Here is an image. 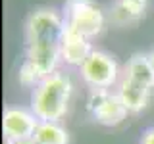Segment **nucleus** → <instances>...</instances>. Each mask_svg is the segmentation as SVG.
Returning <instances> with one entry per match:
<instances>
[{
	"label": "nucleus",
	"instance_id": "9b49d317",
	"mask_svg": "<svg viewBox=\"0 0 154 144\" xmlns=\"http://www.w3.org/2000/svg\"><path fill=\"white\" fill-rule=\"evenodd\" d=\"M122 75L127 79L135 81V83L146 86V88L154 90V67L150 62V56L144 54V52H137L125 62Z\"/></svg>",
	"mask_w": 154,
	"mask_h": 144
},
{
	"label": "nucleus",
	"instance_id": "423d86ee",
	"mask_svg": "<svg viewBox=\"0 0 154 144\" xmlns=\"http://www.w3.org/2000/svg\"><path fill=\"white\" fill-rule=\"evenodd\" d=\"M87 110L93 119L106 127H116L127 117V110L116 90L110 88H91L87 98Z\"/></svg>",
	"mask_w": 154,
	"mask_h": 144
},
{
	"label": "nucleus",
	"instance_id": "f8f14e48",
	"mask_svg": "<svg viewBox=\"0 0 154 144\" xmlns=\"http://www.w3.org/2000/svg\"><path fill=\"white\" fill-rule=\"evenodd\" d=\"M33 140L37 144H69V133L60 121H41Z\"/></svg>",
	"mask_w": 154,
	"mask_h": 144
},
{
	"label": "nucleus",
	"instance_id": "39448f33",
	"mask_svg": "<svg viewBox=\"0 0 154 144\" xmlns=\"http://www.w3.org/2000/svg\"><path fill=\"white\" fill-rule=\"evenodd\" d=\"M64 16L54 8H35L25 19L23 38L31 42H60L64 35Z\"/></svg>",
	"mask_w": 154,
	"mask_h": 144
},
{
	"label": "nucleus",
	"instance_id": "6e6552de",
	"mask_svg": "<svg viewBox=\"0 0 154 144\" xmlns=\"http://www.w3.org/2000/svg\"><path fill=\"white\" fill-rule=\"evenodd\" d=\"M93 42L79 33L71 31V29H64V35L60 40V52H62V62L73 67H81V64L91 56L93 52Z\"/></svg>",
	"mask_w": 154,
	"mask_h": 144
},
{
	"label": "nucleus",
	"instance_id": "2eb2a0df",
	"mask_svg": "<svg viewBox=\"0 0 154 144\" xmlns=\"http://www.w3.org/2000/svg\"><path fill=\"white\" fill-rule=\"evenodd\" d=\"M148 56H150V62H152V67H154V48H152V50H150V52H148Z\"/></svg>",
	"mask_w": 154,
	"mask_h": 144
},
{
	"label": "nucleus",
	"instance_id": "f257e3e1",
	"mask_svg": "<svg viewBox=\"0 0 154 144\" xmlns=\"http://www.w3.org/2000/svg\"><path fill=\"white\" fill-rule=\"evenodd\" d=\"M73 85L69 75L64 71H54L42 79L31 92V112L38 121H62L69 110Z\"/></svg>",
	"mask_w": 154,
	"mask_h": 144
},
{
	"label": "nucleus",
	"instance_id": "ddd939ff",
	"mask_svg": "<svg viewBox=\"0 0 154 144\" xmlns=\"http://www.w3.org/2000/svg\"><path fill=\"white\" fill-rule=\"evenodd\" d=\"M139 144H154V125H152V127H148L146 131L143 133L141 142H139Z\"/></svg>",
	"mask_w": 154,
	"mask_h": 144
},
{
	"label": "nucleus",
	"instance_id": "9d476101",
	"mask_svg": "<svg viewBox=\"0 0 154 144\" xmlns=\"http://www.w3.org/2000/svg\"><path fill=\"white\" fill-rule=\"evenodd\" d=\"M114 90L119 96V100L123 102L125 110L129 113H141L143 110H146V106L150 104V98H152L150 88L135 83V81L127 79L123 75H122V79H119V83Z\"/></svg>",
	"mask_w": 154,
	"mask_h": 144
},
{
	"label": "nucleus",
	"instance_id": "4468645a",
	"mask_svg": "<svg viewBox=\"0 0 154 144\" xmlns=\"http://www.w3.org/2000/svg\"><path fill=\"white\" fill-rule=\"evenodd\" d=\"M6 144H37L35 140H33V138H25V140H6Z\"/></svg>",
	"mask_w": 154,
	"mask_h": 144
},
{
	"label": "nucleus",
	"instance_id": "7ed1b4c3",
	"mask_svg": "<svg viewBox=\"0 0 154 144\" xmlns=\"http://www.w3.org/2000/svg\"><path fill=\"white\" fill-rule=\"evenodd\" d=\"M64 25L93 40L104 31L108 16L94 0H66L64 2Z\"/></svg>",
	"mask_w": 154,
	"mask_h": 144
},
{
	"label": "nucleus",
	"instance_id": "f03ea898",
	"mask_svg": "<svg viewBox=\"0 0 154 144\" xmlns=\"http://www.w3.org/2000/svg\"><path fill=\"white\" fill-rule=\"evenodd\" d=\"M62 62L60 42H31L25 44L23 62L19 65L17 79L23 86H37L42 79L58 71L56 67Z\"/></svg>",
	"mask_w": 154,
	"mask_h": 144
},
{
	"label": "nucleus",
	"instance_id": "0eeeda50",
	"mask_svg": "<svg viewBox=\"0 0 154 144\" xmlns=\"http://www.w3.org/2000/svg\"><path fill=\"white\" fill-rule=\"evenodd\" d=\"M38 117L31 112V108H19V106H10L2 113V131L6 140H25L33 138L37 127H38Z\"/></svg>",
	"mask_w": 154,
	"mask_h": 144
},
{
	"label": "nucleus",
	"instance_id": "20e7f679",
	"mask_svg": "<svg viewBox=\"0 0 154 144\" xmlns=\"http://www.w3.org/2000/svg\"><path fill=\"white\" fill-rule=\"evenodd\" d=\"M79 73L83 83L89 88H110L114 90L122 79V71L114 56H110L104 50H94L91 56L81 64Z\"/></svg>",
	"mask_w": 154,
	"mask_h": 144
},
{
	"label": "nucleus",
	"instance_id": "1a4fd4ad",
	"mask_svg": "<svg viewBox=\"0 0 154 144\" xmlns=\"http://www.w3.org/2000/svg\"><path fill=\"white\" fill-rule=\"evenodd\" d=\"M146 8L148 0H114L106 16H108V21L116 27H129L144 17Z\"/></svg>",
	"mask_w": 154,
	"mask_h": 144
}]
</instances>
